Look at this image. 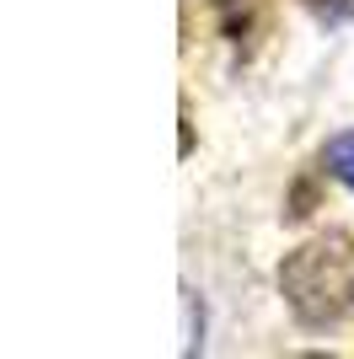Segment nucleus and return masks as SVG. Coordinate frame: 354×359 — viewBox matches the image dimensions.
Returning <instances> with one entry per match:
<instances>
[{
    "mask_svg": "<svg viewBox=\"0 0 354 359\" xmlns=\"http://www.w3.org/2000/svg\"><path fill=\"white\" fill-rule=\"evenodd\" d=\"M280 290L306 327H327L349 316L354 306V236L349 231H327V236L295 247L280 263Z\"/></svg>",
    "mask_w": 354,
    "mask_h": 359,
    "instance_id": "nucleus-1",
    "label": "nucleus"
},
{
    "mask_svg": "<svg viewBox=\"0 0 354 359\" xmlns=\"http://www.w3.org/2000/svg\"><path fill=\"white\" fill-rule=\"evenodd\" d=\"M322 166L343 182V188H354V129H349V135H339V140H327Z\"/></svg>",
    "mask_w": 354,
    "mask_h": 359,
    "instance_id": "nucleus-2",
    "label": "nucleus"
},
{
    "mask_svg": "<svg viewBox=\"0 0 354 359\" xmlns=\"http://www.w3.org/2000/svg\"><path fill=\"white\" fill-rule=\"evenodd\" d=\"M317 16H343V11H354V0H306Z\"/></svg>",
    "mask_w": 354,
    "mask_h": 359,
    "instance_id": "nucleus-3",
    "label": "nucleus"
}]
</instances>
